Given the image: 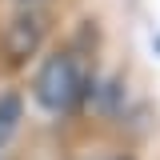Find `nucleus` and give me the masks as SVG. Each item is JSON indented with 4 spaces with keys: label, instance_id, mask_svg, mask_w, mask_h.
<instances>
[{
    "label": "nucleus",
    "instance_id": "f257e3e1",
    "mask_svg": "<svg viewBox=\"0 0 160 160\" xmlns=\"http://www.w3.org/2000/svg\"><path fill=\"white\" fill-rule=\"evenodd\" d=\"M84 88H88V68H84V60L72 48L52 52V56L40 64L36 84H32L36 104L44 112H68V108H76L80 100H84Z\"/></svg>",
    "mask_w": 160,
    "mask_h": 160
},
{
    "label": "nucleus",
    "instance_id": "f03ea898",
    "mask_svg": "<svg viewBox=\"0 0 160 160\" xmlns=\"http://www.w3.org/2000/svg\"><path fill=\"white\" fill-rule=\"evenodd\" d=\"M40 40H44L40 16H36V12H16L12 24H8V32H4V52H8L12 64H24V60L40 48Z\"/></svg>",
    "mask_w": 160,
    "mask_h": 160
},
{
    "label": "nucleus",
    "instance_id": "7ed1b4c3",
    "mask_svg": "<svg viewBox=\"0 0 160 160\" xmlns=\"http://www.w3.org/2000/svg\"><path fill=\"white\" fill-rule=\"evenodd\" d=\"M20 120H24V96L20 92H0V148L12 144Z\"/></svg>",
    "mask_w": 160,
    "mask_h": 160
},
{
    "label": "nucleus",
    "instance_id": "423d86ee",
    "mask_svg": "<svg viewBox=\"0 0 160 160\" xmlns=\"http://www.w3.org/2000/svg\"><path fill=\"white\" fill-rule=\"evenodd\" d=\"M112 160H136V156H112Z\"/></svg>",
    "mask_w": 160,
    "mask_h": 160
},
{
    "label": "nucleus",
    "instance_id": "20e7f679",
    "mask_svg": "<svg viewBox=\"0 0 160 160\" xmlns=\"http://www.w3.org/2000/svg\"><path fill=\"white\" fill-rule=\"evenodd\" d=\"M92 108L104 112V116H116L120 108H124V84H120V76H104L92 88Z\"/></svg>",
    "mask_w": 160,
    "mask_h": 160
},
{
    "label": "nucleus",
    "instance_id": "39448f33",
    "mask_svg": "<svg viewBox=\"0 0 160 160\" xmlns=\"http://www.w3.org/2000/svg\"><path fill=\"white\" fill-rule=\"evenodd\" d=\"M152 48H156V56H160V36H156V40H152Z\"/></svg>",
    "mask_w": 160,
    "mask_h": 160
}]
</instances>
